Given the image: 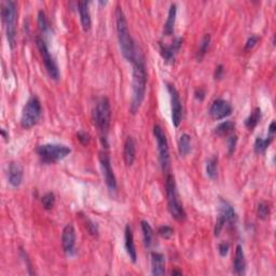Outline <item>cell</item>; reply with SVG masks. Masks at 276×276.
Returning a JSON list of instances; mask_svg holds the SVG:
<instances>
[{
    "label": "cell",
    "mask_w": 276,
    "mask_h": 276,
    "mask_svg": "<svg viewBox=\"0 0 276 276\" xmlns=\"http://www.w3.org/2000/svg\"><path fill=\"white\" fill-rule=\"evenodd\" d=\"M133 64V81H132V101H130V113L137 114L142 106L147 86V70L145 65L144 56L137 49Z\"/></svg>",
    "instance_id": "obj_1"
},
{
    "label": "cell",
    "mask_w": 276,
    "mask_h": 276,
    "mask_svg": "<svg viewBox=\"0 0 276 276\" xmlns=\"http://www.w3.org/2000/svg\"><path fill=\"white\" fill-rule=\"evenodd\" d=\"M115 28H117L121 53H122L125 60L132 63L135 54H136L137 47L135 45L132 36H130L127 17H125V14L121 7H118L115 10Z\"/></svg>",
    "instance_id": "obj_2"
},
{
    "label": "cell",
    "mask_w": 276,
    "mask_h": 276,
    "mask_svg": "<svg viewBox=\"0 0 276 276\" xmlns=\"http://www.w3.org/2000/svg\"><path fill=\"white\" fill-rule=\"evenodd\" d=\"M93 121L100 134V139L105 148L108 147L107 135L111 124V106L107 97H100L93 109Z\"/></svg>",
    "instance_id": "obj_3"
},
{
    "label": "cell",
    "mask_w": 276,
    "mask_h": 276,
    "mask_svg": "<svg viewBox=\"0 0 276 276\" xmlns=\"http://www.w3.org/2000/svg\"><path fill=\"white\" fill-rule=\"evenodd\" d=\"M1 16L6 28V35L11 49H14L16 45V21L17 9L16 2L13 0H6L1 2Z\"/></svg>",
    "instance_id": "obj_4"
},
{
    "label": "cell",
    "mask_w": 276,
    "mask_h": 276,
    "mask_svg": "<svg viewBox=\"0 0 276 276\" xmlns=\"http://www.w3.org/2000/svg\"><path fill=\"white\" fill-rule=\"evenodd\" d=\"M165 189L167 196V206L172 217L177 221H183L187 218L182 203L179 200L175 177L168 174L165 179Z\"/></svg>",
    "instance_id": "obj_5"
},
{
    "label": "cell",
    "mask_w": 276,
    "mask_h": 276,
    "mask_svg": "<svg viewBox=\"0 0 276 276\" xmlns=\"http://www.w3.org/2000/svg\"><path fill=\"white\" fill-rule=\"evenodd\" d=\"M42 114L41 103L37 96L32 95L26 101L25 106L22 110L21 125L24 129H31L33 125H36L39 121Z\"/></svg>",
    "instance_id": "obj_6"
},
{
    "label": "cell",
    "mask_w": 276,
    "mask_h": 276,
    "mask_svg": "<svg viewBox=\"0 0 276 276\" xmlns=\"http://www.w3.org/2000/svg\"><path fill=\"white\" fill-rule=\"evenodd\" d=\"M71 149L66 145L60 144H46L37 148V153L45 162H57L60 160L68 157Z\"/></svg>",
    "instance_id": "obj_7"
},
{
    "label": "cell",
    "mask_w": 276,
    "mask_h": 276,
    "mask_svg": "<svg viewBox=\"0 0 276 276\" xmlns=\"http://www.w3.org/2000/svg\"><path fill=\"white\" fill-rule=\"evenodd\" d=\"M36 45H37L38 50H39V52H40V55L42 57L43 64H45L48 75H49L50 78L53 80H59L60 77H61L59 66H57V63H56L55 59L52 56V54L50 53L49 48H48L46 40L41 37H37L36 38Z\"/></svg>",
    "instance_id": "obj_8"
},
{
    "label": "cell",
    "mask_w": 276,
    "mask_h": 276,
    "mask_svg": "<svg viewBox=\"0 0 276 276\" xmlns=\"http://www.w3.org/2000/svg\"><path fill=\"white\" fill-rule=\"evenodd\" d=\"M153 135L156 137L158 144L160 165H161L163 172H167L169 167V149L166 135L163 132V129L160 125H154L153 127Z\"/></svg>",
    "instance_id": "obj_9"
},
{
    "label": "cell",
    "mask_w": 276,
    "mask_h": 276,
    "mask_svg": "<svg viewBox=\"0 0 276 276\" xmlns=\"http://www.w3.org/2000/svg\"><path fill=\"white\" fill-rule=\"evenodd\" d=\"M236 219V214L233 206L229 202L225 200H220L219 203V211H218V217L215 226V236H219L222 229L226 224H232Z\"/></svg>",
    "instance_id": "obj_10"
},
{
    "label": "cell",
    "mask_w": 276,
    "mask_h": 276,
    "mask_svg": "<svg viewBox=\"0 0 276 276\" xmlns=\"http://www.w3.org/2000/svg\"><path fill=\"white\" fill-rule=\"evenodd\" d=\"M99 163H100L101 172H103V176L105 178L106 185H107L109 190L115 191L117 190V179H115L113 167H111L110 157L107 151L99 152Z\"/></svg>",
    "instance_id": "obj_11"
},
{
    "label": "cell",
    "mask_w": 276,
    "mask_h": 276,
    "mask_svg": "<svg viewBox=\"0 0 276 276\" xmlns=\"http://www.w3.org/2000/svg\"><path fill=\"white\" fill-rule=\"evenodd\" d=\"M168 93L171 95L172 104V121L175 128H178L182 120V104L177 89L172 83H167Z\"/></svg>",
    "instance_id": "obj_12"
},
{
    "label": "cell",
    "mask_w": 276,
    "mask_h": 276,
    "mask_svg": "<svg viewBox=\"0 0 276 276\" xmlns=\"http://www.w3.org/2000/svg\"><path fill=\"white\" fill-rule=\"evenodd\" d=\"M63 250L67 256L75 255L76 246V230L72 225H66L62 233Z\"/></svg>",
    "instance_id": "obj_13"
},
{
    "label": "cell",
    "mask_w": 276,
    "mask_h": 276,
    "mask_svg": "<svg viewBox=\"0 0 276 276\" xmlns=\"http://www.w3.org/2000/svg\"><path fill=\"white\" fill-rule=\"evenodd\" d=\"M232 114V106L226 99H216L210 108V114L214 120H222Z\"/></svg>",
    "instance_id": "obj_14"
},
{
    "label": "cell",
    "mask_w": 276,
    "mask_h": 276,
    "mask_svg": "<svg viewBox=\"0 0 276 276\" xmlns=\"http://www.w3.org/2000/svg\"><path fill=\"white\" fill-rule=\"evenodd\" d=\"M183 39L180 37H177L174 39L169 45H160V51H161V55L166 62H174L177 53L180 50L182 46Z\"/></svg>",
    "instance_id": "obj_15"
},
{
    "label": "cell",
    "mask_w": 276,
    "mask_h": 276,
    "mask_svg": "<svg viewBox=\"0 0 276 276\" xmlns=\"http://www.w3.org/2000/svg\"><path fill=\"white\" fill-rule=\"evenodd\" d=\"M24 176V169L21 164L11 162L8 166V181L14 188L21 186Z\"/></svg>",
    "instance_id": "obj_16"
},
{
    "label": "cell",
    "mask_w": 276,
    "mask_h": 276,
    "mask_svg": "<svg viewBox=\"0 0 276 276\" xmlns=\"http://www.w3.org/2000/svg\"><path fill=\"white\" fill-rule=\"evenodd\" d=\"M124 241H125V243H124L125 249H127V253L130 257V259L135 263L137 261V251H136V247H135V243H134V235H133L132 227H130V225H127V227H125Z\"/></svg>",
    "instance_id": "obj_17"
},
{
    "label": "cell",
    "mask_w": 276,
    "mask_h": 276,
    "mask_svg": "<svg viewBox=\"0 0 276 276\" xmlns=\"http://www.w3.org/2000/svg\"><path fill=\"white\" fill-rule=\"evenodd\" d=\"M124 162L128 166H132L136 158V142L132 136H129L124 143L123 148Z\"/></svg>",
    "instance_id": "obj_18"
},
{
    "label": "cell",
    "mask_w": 276,
    "mask_h": 276,
    "mask_svg": "<svg viewBox=\"0 0 276 276\" xmlns=\"http://www.w3.org/2000/svg\"><path fill=\"white\" fill-rule=\"evenodd\" d=\"M176 16H177V4L172 3L169 6V10L167 14V20L164 25L163 33L165 36H172L175 31V24H176Z\"/></svg>",
    "instance_id": "obj_19"
},
{
    "label": "cell",
    "mask_w": 276,
    "mask_h": 276,
    "mask_svg": "<svg viewBox=\"0 0 276 276\" xmlns=\"http://www.w3.org/2000/svg\"><path fill=\"white\" fill-rule=\"evenodd\" d=\"M78 11L80 14V21H81L82 28H83V31L88 32L91 28V25H92L89 2L88 1H79L78 2Z\"/></svg>",
    "instance_id": "obj_20"
},
{
    "label": "cell",
    "mask_w": 276,
    "mask_h": 276,
    "mask_svg": "<svg viewBox=\"0 0 276 276\" xmlns=\"http://www.w3.org/2000/svg\"><path fill=\"white\" fill-rule=\"evenodd\" d=\"M233 268H234V271L237 275H244L245 274L246 259H245V254H244L243 247H242L241 245H237L236 248H235Z\"/></svg>",
    "instance_id": "obj_21"
},
{
    "label": "cell",
    "mask_w": 276,
    "mask_h": 276,
    "mask_svg": "<svg viewBox=\"0 0 276 276\" xmlns=\"http://www.w3.org/2000/svg\"><path fill=\"white\" fill-rule=\"evenodd\" d=\"M151 273L152 275H163L165 273V257L160 253L151 254Z\"/></svg>",
    "instance_id": "obj_22"
},
{
    "label": "cell",
    "mask_w": 276,
    "mask_h": 276,
    "mask_svg": "<svg viewBox=\"0 0 276 276\" xmlns=\"http://www.w3.org/2000/svg\"><path fill=\"white\" fill-rule=\"evenodd\" d=\"M192 140L191 136L188 134H182L178 140V152L180 157H187L191 152Z\"/></svg>",
    "instance_id": "obj_23"
},
{
    "label": "cell",
    "mask_w": 276,
    "mask_h": 276,
    "mask_svg": "<svg viewBox=\"0 0 276 276\" xmlns=\"http://www.w3.org/2000/svg\"><path fill=\"white\" fill-rule=\"evenodd\" d=\"M140 227H142V231H143V236H144V243L145 246L147 248H150L152 245V240H153V230L151 226L148 221L143 220L140 222Z\"/></svg>",
    "instance_id": "obj_24"
},
{
    "label": "cell",
    "mask_w": 276,
    "mask_h": 276,
    "mask_svg": "<svg viewBox=\"0 0 276 276\" xmlns=\"http://www.w3.org/2000/svg\"><path fill=\"white\" fill-rule=\"evenodd\" d=\"M234 128H235L234 122H232V121H225V122L217 125L215 129V133L218 135V136H226V135H229L230 133L233 132Z\"/></svg>",
    "instance_id": "obj_25"
},
{
    "label": "cell",
    "mask_w": 276,
    "mask_h": 276,
    "mask_svg": "<svg viewBox=\"0 0 276 276\" xmlns=\"http://www.w3.org/2000/svg\"><path fill=\"white\" fill-rule=\"evenodd\" d=\"M210 45H211V36L206 33V35H204V37L202 38L200 47H198V50L196 52V60L198 62H201L203 59H204V56L208 51V48H210Z\"/></svg>",
    "instance_id": "obj_26"
},
{
    "label": "cell",
    "mask_w": 276,
    "mask_h": 276,
    "mask_svg": "<svg viewBox=\"0 0 276 276\" xmlns=\"http://www.w3.org/2000/svg\"><path fill=\"white\" fill-rule=\"evenodd\" d=\"M218 173V158L212 157L206 162V174L211 179H215Z\"/></svg>",
    "instance_id": "obj_27"
},
{
    "label": "cell",
    "mask_w": 276,
    "mask_h": 276,
    "mask_svg": "<svg viewBox=\"0 0 276 276\" xmlns=\"http://www.w3.org/2000/svg\"><path fill=\"white\" fill-rule=\"evenodd\" d=\"M261 119V110L260 108H256L253 113L249 114V117L245 120V125L247 129L253 130L256 128V125L259 123Z\"/></svg>",
    "instance_id": "obj_28"
},
{
    "label": "cell",
    "mask_w": 276,
    "mask_h": 276,
    "mask_svg": "<svg viewBox=\"0 0 276 276\" xmlns=\"http://www.w3.org/2000/svg\"><path fill=\"white\" fill-rule=\"evenodd\" d=\"M273 137L269 136L268 138H261V137H257L256 142H255V151L257 153H264L265 150L268 149V147L270 146L271 142H272Z\"/></svg>",
    "instance_id": "obj_29"
},
{
    "label": "cell",
    "mask_w": 276,
    "mask_h": 276,
    "mask_svg": "<svg viewBox=\"0 0 276 276\" xmlns=\"http://www.w3.org/2000/svg\"><path fill=\"white\" fill-rule=\"evenodd\" d=\"M38 26H39L40 32L45 33V35H47V33L50 32L49 22H48L46 13L43 11H39V13H38Z\"/></svg>",
    "instance_id": "obj_30"
},
{
    "label": "cell",
    "mask_w": 276,
    "mask_h": 276,
    "mask_svg": "<svg viewBox=\"0 0 276 276\" xmlns=\"http://www.w3.org/2000/svg\"><path fill=\"white\" fill-rule=\"evenodd\" d=\"M42 206L45 207V210L50 211L55 205V195L53 192H48L41 198Z\"/></svg>",
    "instance_id": "obj_31"
},
{
    "label": "cell",
    "mask_w": 276,
    "mask_h": 276,
    "mask_svg": "<svg viewBox=\"0 0 276 276\" xmlns=\"http://www.w3.org/2000/svg\"><path fill=\"white\" fill-rule=\"evenodd\" d=\"M257 214L260 219L265 220L266 218H269L270 216V206L269 204H266L264 202L259 203L258 208H257Z\"/></svg>",
    "instance_id": "obj_32"
},
{
    "label": "cell",
    "mask_w": 276,
    "mask_h": 276,
    "mask_svg": "<svg viewBox=\"0 0 276 276\" xmlns=\"http://www.w3.org/2000/svg\"><path fill=\"white\" fill-rule=\"evenodd\" d=\"M158 233H159L160 236L163 237V239L168 240V239H171V237L174 235V230L172 229L171 227H168V226H162V227H159Z\"/></svg>",
    "instance_id": "obj_33"
},
{
    "label": "cell",
    "mask_w": 276,
    "mask_h": 276,
    "mask_svg": "<svg viewBox=\"0 0 276 276\" xmlns=\"http://www.w3.org/2000/svg\"><path fill=\"white\" fill-rule=\"evenodd\" d=\"M236 143H237V137L235 136H231L229 139H227V149H229V153L232 154L234 152L235 150V146H236Z\"/></svg>",
    "instance_id": "obj_34"
},
{
    "label": "cell",
    "mask_w": 276,
    "mask_h": 276,
    "mask_svg": "<svg viewBox=\"0 0 276 276\" xmlns=\"http://www.w3.org/2000/svg\"><path fill=\"white\" fill-rule=\"evenodd\" d=\"M86 227H88V230L92 235H97L98 234V229L96 224H94L93 221H91L88 219V224H86Z\"/></svg>",
    "instance_id": "obj_35"
},
{
    "label": "cell",
    "mask_w": 276,
    "mask_h": 276,
    "mask_svg": "<svg viewBox=\"0 0 276 276\" xmlns=\"http://www.w3.org/2000/svg\"><path fill=\"white\" fill-rule=\"evenodd\" d=\"M259 38L257 36H251L250 38H248V40L246 42V50H249V49H253V48L257 45V42H258Z\"/></svg>",
    "instance_id": "obj_36"
},
{
    "label": "cell",
    "mask_w": 276,
    "mask_h": 276,
    "mask_svg": "<svg viewBox=\"0 0 276 276\" xmlns=\"http://www.w3.org/2000/svg\"><path fill=\"white\" fill-rule=\"evenodd\" d=\"M77 137H78V139L81 142V144H83V145H86V144H89L90 142V136H89V134L88 133H85V132H79L78 134H77Z\"/></svg>",
    "instance_id": "obj_37"
},
{
    "label": "cell",
    "mask_w": 276,
    "mask_h": 276,
    "mask_svg": "<svg viewBox=\"0 0 276 276\" xmlns=\"http://www.w3.org/2000/svg\"><path fill=\"white\" fill-rule=\"evenodd\" d=\"M218 250H219V254L221 257L227 256V251H229V244L227 243H220L218 246Z\"/></svg>",
    "instance_id": "obj_38"
},
{
    "label": "cell",
    "mask_w": 276,
    "mask_h": 276,
    "mask_svg": "<svg viewBox=\"0 0 276 276\" xmlns=\"http://www.w3.org/2000/svg\"><path fill=\"white\" fill-rule=\"evenodd\" d=\"M224 72H225L224 66H222V65H218V66H217V68H216V70H215V74H214L215 79H217V80L221 79V78H222V76H224Z\"/></svg>",
    "instance_id": "obj_39"
},
{
    "label": "cell",
    "mask_w": 276,
    "mask_h": 276,
    "mask_svg": "<svg viewBox=\"0 0 276 276\" xmlns=\"http://www.w3.org/2000/svg\"><path fill=\"white\" fill-rule=\"evenodd\" d=\"M204 96H205V92L203 91V90H198V91L195 92V97H196L197 99L202 100L203 98H204Z\"/></svg>",
    "instance_id": "obj_40"
},
{
    "label": "cell",
    "mask_w": 276,
    "mask_h": 276,
    "mask_svg": "<svg viewBox=\"0 0 276 276\" xmlns=\"http://www.w3.org/2000/svg\"><path fill=\"white\" fill-rule=\"evenodd\" d=\"M269 133H270V136L273 137V135H274V133H275V121H272V123L270 124Z\"/></svg>",
    "instance_id": "obj_41"
},
{
    "label": "cell",
    "mask_w": 276,
    "mask_h": 276,
    "mask_svg": "<svg viewBox=\"0 0 276 276\" xmlns=\"http://www.w3.org/2000/svg\"><path fill=\"white\" fill-rule=\"evenodd\" d=\"M1 135H2V136H3V138H4V139H6V140H7V142H8V138H9V135L7 134V132H6V130H3V129L1 130Z\"/></svg>",
    "instance_id": "obj_42"
},
{
    "label": "cell",
    "mask_w": 276,
    "mask_h": 276,
    "mask_svg": "<svg viewBox=\"0 0 276 276\" xmlns=\"http://www.w3.org/2000/svg\"><path fill=\"white\" fill-rule=\"evenodd\" d=\"M181 274H182L181 271H177V270L173 271V272H172V275H181Z\"/></svg>",
    "instance_id": "obj_43"
}]
</instances>
